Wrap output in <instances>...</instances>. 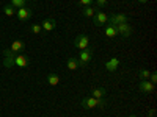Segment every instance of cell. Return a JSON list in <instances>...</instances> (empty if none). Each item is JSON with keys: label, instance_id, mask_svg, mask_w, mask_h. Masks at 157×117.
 <instances>
[{"label": "cell", "instance_id": "1", "mask_svg": "<svg viewBox=\"0 0 157 117\" xmlns=\"http://www.w3.org/2000/svg\"><path fill=\"white\" fill-rule=\"evenodd\" d=\"M82 106L86 109H94V108H105V100L104 98H94V97H85L82 98Z\"/></svg>", "mask_w": 157, "mask_h": 117}, {"label": "cell", "instance_id": "2", "mask_svg": "<svg viewBox=\"0 0 157 117\" xmlns=\"http://www.w3.org/2000/svg\"><path fill=\"white\" fill-rule=\"evenodd\" d=\"M93 53H94L93 48H90V47L80 50V55H78V64H80V66H86V64L93 59Z\"/></svg>", "mask_w": 157, "mask_h": 117}, {"label": "cell", "instance_id": "3", "mask_svg": "<svg viewBox=\"0 0 157 117\" xmlns=\"http://www.w3.org/2000/svg\"><path fill=\"white\" fill-rule=\"evenodd\" d=\"M107 22H109V14L107 12H104V11H96L94 12V16H93L94 27H104Z\"/></svg>", "mask_w": 157, "mask_h": 117}, {"label": "cell", "instance_id": "4", "mask_svg": "<svg viewBox=\"0 0 157 117\" xmlns=\"http://www.w3.org/2000/svg\"><path fill=\"white\" fill-rule=\"evenodd\" d=\"M33 16V11L27 6H22L19 9H16V17L21 20V22H25V20H30Z\"/></svg>", "mask_w": 157, "mask_h": 117}, {"label": "cell", "instance_id": "5", "mask_svg": "<svg viewBox=\"0 0 157 117\" xmlns=\"http://www.w3.org/2000/svg\"><path fill=\"white\" fill-rule=\"evenodd\" d=\"M74 47H77L78 50H83V48L90 47V37L86 34H78L74 39Z\"/></svg>", "mask_w": 157, "mask_h": 117}, {"label": "cell", "instance_id": "6", "mask_svg": "<svg viewBox=\"0 0 157 117\" xmlns=\"http://www.w3.org/2000/svg\"><path fill=\"white\" fill-rule=\"evenodd\" d=\"M3 55H5V59H3V66L6 69H11V67H14V58H16V53L14 51H11L10 48H6L3 51Z\"/></svg>", "mask_w": 157, "mask_h": 117}, {"label": "cell", "instance_id": "7", "mask_svg": "<svg viewBox=\"0 0 157 117\" xmlns=\"http://www.w3.org/2000/svg\"><path fill=\"white\" fill-rule=\"evenodd\" d=\"M116 30H118V34H121L123 37H130V34H132V27L124 22V23H118L116 25Z\"/></svg>", "mask_w": 157, "mask_h": 117}, {"label": "cell", "instance_id": "8", "mask_svg": "<svg viewBox=\"0 0 157 117\" xmlns=\"http://www.w3.org/2000/svg\"><path fill=\"white\" fill-rule=\"evenodd\" d=\"M138 89L141 90L143 94H151L152 90L155 89V84H152L149 80H140V83H138Z\"/></svg>", "mask_w": 157, "mask_h": 117}, {"label": "cell", "instance_id": "9", "mask_svg": "<svg viewBox=\"0 0 157 117\" xmlns=\"http://www.w3.org/2000/svg\"><path fill=\"white\" fill-rule=\"evenodd\" d=\"M41 28H43V31H52V30H55L57 28V20L54 17L44 19L43 23H41Z\"/></svg>", "mask_w": 157, "mask_h": 117}, {"label": "cell", "instance_id": "10", "mask_svg": "<svg viewBox=\"0 0 157 117\" xmlns=\"http://www.w3.org/2000/svg\"><path fill=\"white\" fill-rule=\"evenodd\" d=\"M109 22H110V25L124 23V22H127V16L123 14V12H118V14H112V16H109Z\"/></svg>", "mask_w": 157, "mask_h": 117}, {"label": "cell", "instance_id": "11", "mask_svg": "<svg viewBox=\"0 0 157 117\" xmlns=\"http://www.w3.org/2000/svg\"><path fill=\"white\" fill-rule=\"evenodd\" d=\"M8 48H10L11 51H14L16 55H19V53H22V51H24L25 44H24V41H21V39H16V41L11 42V45H10Z\"/></svg>", "mask_w": 157, "mask_h": 117}, {"label": "cell", "instance_id": "12", "mask_svg": "<svg viewBox=\"0 0 157 117\" xmlns=\"http://www.w3.org/2000/svg\"><path fill=\"white\" fill-rule=\"evenodd\" d=\"M29 62H30L29 56H25V55H22V53L16 55V58H14V66H16V67H27Z\"/></svg>", "mask_w": 157, "mask_h": 117}, {"label": "cell", "instance_id": "13", "mask_svg": "<svg viewBox=\"0 0 157 117\" xmlns=\"http://www.w3.org/2000/svg\"><path fill=\"white\" fill-rule=\"evenodd\" d=\"M118 67H120V59H118L116 56L110 58V59L105 62V69H107L109 72H115V70H118Z\"/></svg>", "mask_w": 157, "mask_h": 117}, {"label": "cell", "instance_id": "14", "mask_svg": "<svg viewBox=\"0 0 157 117\" xmlns=\"http://www.w3.org/2000/svg\"><path fill=\"white\" fill-rule=\"evenodd\" d=\"M105 95H107L105 87H94L91 90V97H94V98H104Z\"/></svg>", "mask_w": 157, "mask_h": 117}, {"label": "cell", "instance_id": "15", "mask_svg": "<svg viewBox=\"0 0 157 117\" xmlns=\"http://www.w3.org/2000/svg\"><path fill=\"white\" fill-rule=\"evenodd\" d=\"M58 83H60V75H57L55 72H50V73L47 75V84L57 86Z\"/></svg>", "mask_w": 157, "mask_h": 117}, {"label": "cell", "instance_id": "16", "mask_svg": "<svg viewBox=\"0 0 157 117\" xmlns=\"http://www.w3.org/2000/svg\"><path fill=\"white\" fill-rule=\"evenodd\" d=\"M66 67H68L69 70H75V69H78V67H80V64H78V59H77V58H69V59L66 61Z\"/></svg>", "mask_w": 157, "mask_h": 117}, {"label": "cell", "instance_id": "17", "mask_svg": "<svg viewBox=\"0 0 157 117\" xmlns=\"http://www.w3.org/2000/svg\"><path fill=\"white\" fill-rule=\"evenodd\" d=\"M105 36L107 37H116L118 36L116 25H107V27H105Z\"/></svg>", "mask_w": 157, "mask_h": 117}, {"label": "cell", "instance_id": "18", "mask_svg": "<svg viewBox=\"0 0 157 117\" xmlns=\"http://www.w3.org/2000/svg\"><path fill=\"white\" fill-rule=\"evenodd\" d=\"M96 9H98V8H93V6H83L82 14H83L85 17H93L94 12H96Z\"/></svg>", "mask_w": 157, "mask_h": 117}, {"label": "cell", "instance_id": "19", "mask_svg": "<svg viewBox=\"0 0 157 117\" xmlns=\"http://www.w3.org/2000/svg\"><path fill=\"white\" fill-rule=\"evenodd\" d=\"M25 3H27V0H11V6L14 8V9H19L22 6H25Z\"/></svg>", "mask_w": 157, "mask_h": 117}, {"label": "cell", "instance_id": "20", "mask_svg": "<svg viewBox=\"0 0 157 117\" xmlns=\"http://www.w3.org/2000/svg\"><path fill=\"white\" fill-rule=\"evenodd\" d=\"M3 12L8 16V17H13V16H16V9L13 8L11 5H5L3 6Z\"/></svg>", "mask_w": 157, "mask_h": 117}, {"label": "cell", "instance_id": "21", "mask_svg": "<svg viewBox=\"0 0 157 117\" xmlns=\"http://www.w3.org/2000/svg\"><path fill=\"white\" fill-rule=\"evenodd\" d=\"M30 31L35 33V34H41L43 33V28H41V25H38V23H32L30 25Z\"/></svg>", "mask_w": 157, "mask_h": 117}, {"label": "cell", "instance_id": "22", "mask_svg": "<svg viewBox=\"0 0 157 117\" xmlns=\"http://www.w3.org/2000/svg\"><path fill=\"white\" fill-rule=\"evenodd\" d=\"M138 75H140L141 80H148L149 75H151V72H149L148 69H140V70H138Z\"/></svg>", "mask_w": 157, "mask_h": 117}, {"label": "cell", "instance_id": "23", "mask_svg": "<svg viewBox=\"0 0 157 117\" xmlns=\"http://www.w3.org/2000/svg\"><path fill=\"white\" fill-rule=\"evenodd\" d=\"M96 2V8H105L107 6V0H94Z\"/></svg>", "mask_w": 157, "mask_h": 117}, {"label": "cell", "instance_id": "24", "mask_svg": "<svg viewBox=\"0 0 157 117\" xmlns=\"http://www.w3.org/2000/svg\"><path fill=\"white\" fill-rule=\"evenodd\" d=\"M78 2H80L82 6H91V3H93L94 0H78Z\"/></svg>", "mask_w": 157, "mask_h": 117}, {"label": "cell", "instance_id": "25", "mask_svg": "<svg viewBox=\"0 0 157 117\" xmlns=\"http://www.w3.org/2000/svg\"><path fill=\"white\" fill-rule=\"evenodd\" d=\"M148 80H149L152 84H155V83H157V75H155L154 72H151V75H149V78H148Z\"/></svg>", "mask_w": 157, "mask_h": 117}, {"label": "cell", "instance_id": "26", "mask_svg": "<svg viewBox=\"0 0 157 117\" xmlns=\"http://www.w3.org/2000/svg\"><path fill=\"white\" fill-rule=\"evenodd\" d=\"M154 115H155V109H151L149 111V117H154Z\"/></svg>", "mask_w": 157, "mask_h": 117}, {"label": "cell", "instance_id": "27", "mask_svg": "<svg viewBox=\"0 0 157 117\" xmlns=\"http://www.w3.org/2000/svg\"><path fill=\"white\" fill-rule=\"evenodd\" d=\"M137 2H140V3H148L149 0H137Z\"/></svg>", "mask_w": 157, "mask_h": 117}, {"label": "cell", "instance_id": "28", "mask_svg": "<svg viewBox=\"0 0 157 117\" xmlns=\"http://www.w3.org/2000/svg\"><path fill=\"white\" fill-rule=\"evenodd\" d=\"M129 117H137V115H135V114H132V115H129Z\"/></svg>", "mask_w": 157, "mask_h": 117}, {"label": "cell", "instance_id": "29", "mask_svg": "<svg viewBox=\"0 0 157 117\" xmlns=\"http://www.w3.org/2000/svg\"><path fill=\"white\" fill-rule=\"evenodd\" d=\"M0 51H2V50H0Z\"/></svg>", "mask_w": 157, "mask_h": 117}]
</instances>
